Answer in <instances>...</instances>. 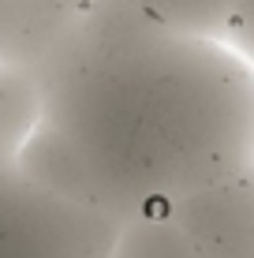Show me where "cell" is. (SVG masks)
<instances>
[{"label": "cell", "instance_id": "8", "mask_svg": "<svg viewBox=\"0 0 254 258\" xmlns=\"http://www.w3.org/2000/svg\"><path fill=\"white\" fill-rule=\"evenodd\" d=\"M224 41H228L239 56H247L254 64V0H235V4H232Z\"/></svg>", "mask_w": 254, "mask_h": 258}, {"label": "cell", "instance_id": "3", "mask_svg": "<svg viewBox=\"0 0 254 258\" xmlns=\"http://www.w3.org/2000/svg\"><path fill=\"white\" fill-rule=\"evenodd\" d=\"M198 258H254V161L168 210Z\"/></svg>", "mask_w": 254, "mask_h": 258}, {"label": "cell", "instance_id": "2", "mask_svg": "<svg viewBox=\"0 0 254 258\" xmlns=\"http://www.w3.org/2000/svg\"><path fill=\"white\" fill-rule=\"evenodd\" d=\"M120 221L41 183L15 161L0 165V258H109Z\"/></svg>", "mask_w": 254, "mask_h": 258}, {"label": "cell", "instance_id": "4", "mask_svg": "<svg viewBox=\"0 0 254 258\" xmlns=\"http://www.w3.org/2000/svg\"><path fill=\"white\" fill-rule=\"evenodd\" d=\"M71 19L75 12L52 0H0V64L30 71Z\"/></svg>", "mask_w": 254, "mask_h": 258}, {"label": "cell", "instance_id": "9", "mask_svg": "<svg viewBox=\"0 0 254 258\" xmlns=\"http://www.w3.org/2000/svg\"><path fill=\"white\" fill-rule=\"evenodd\" d=\"M52 4H60V8H67V12H78V8L86 4V0H52Z\"/></svg>", "mask_w": 254, "mask_h": 258}, {"label": "cell", "instance_id": "1", "mask_svg": "<svg viewBox=\"0 0 254 258\" xmlns=\"http://www.w3.org/2000/svg\"><path fill=\"white\" fill-rule=\"evenodd\" d=\"M38 123L19 165L120 225L254 161V64L120 0H86L30 68Z\"/></svg>", "mask_w": 254, "mask_h": 258}, {"label": "cell", "instance_id": "6", "mask_svg": "<svg viewBox=\"0 0 254 258\" xmlns=\"http://www.w3.org/2000/svg\"><path fill=\"white\" fill-rule=\"evenodd\" d=\"M109 258H198V254L168 213H150V217L127 221L120 228V239Z\"/></svg>", "mask_w": 254, "mask_h": 258}, {"label": "cell", "instance_id": "7", "mask_svg": "<svg viewBox=\"0 0 254 258\" xmlns=\"http://www.w3.org/2000/svg\"><path fill=\"white\" fill-rule=\"evenodd\" d=\"M120 4L138 8V12L176 26V30L206 34V38H224L235 0H120Z\"/></svg>", "mask_w": 254, "mask_h": 258}, {"label": "cell", "instance_id": "5", "mask_svg": "<svg viewBox=\"0 0 254 258\" xmlns=\"http://www.w3.org/2000/svg\"><path fill=\"white\" fill-rule=\"evenodd\" d=\"M38 123V83L26 68L0 64V165L15 161Z\"/></svg>", "mask_w": 254, "mask_h": 258}]
</instances>
